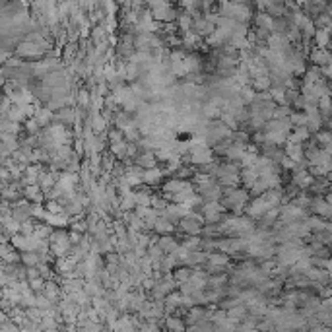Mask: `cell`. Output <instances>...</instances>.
<instances>
[{"mask_svg":"<svg viewBox=\"0 0 332 332\" xmlns=\"http://www.w3.org/2000/svg\"><path fill=\"white\" fill-rule=\"evenodd\" d=\"M148 10L156 24H175L179 10L169 2H148Z\"/></svg>","mask_w":332,"mask_h":332,"instance_id":"1","label":"cell"},{"mask_svg":"<svg viewBox=\"0 0 332 332\" xmlns=\"http://www.w3.org/2000/svg\"><path fill=\"white\" fill-rule=\"evenodd\" d=\"M309 212L311 214H315L317 218H321V220H325V222H329L332 216V208L329 202H325L323 197H313L311 200V204H309Z\"/></svg>","mask_w":332,"mask_h":332,"instance_id":"2","label":"cell"},{"mask_svg":"<svg viewBox=\"0 0 332 332\" xmlns=\"http://www.w3.org/2000/svg\"><path fill=\"white\" fill-rule=\"evenodd\" d=\"M16 53H18L22 59H41V57L47 55L41 47H37V45L32 43V41H22V43H18Z\"/></svg>","mask_w":332,"mask_h":332,"instance_id":"3","label":"cell"},{"mask_svg":"<svg viewBox=\"0 0 332 332\" xmlns=\"http://www.w3.org/2000/svg\"><path fill=\"white\" fill-rule=\"evenodd\" d=\"M307 57H309V61L313 63V66L321 68V66H327V65H332V57H331V53H329V49H317V47L311 45Z\"/></svg>","mask_w":332,"mask_h":332,"instance_id":"4","label":"cell"},{"mask_svg":"<svg viewBox=\"0 0 332 332\" xmlns=\"http://www.w3.org/2000/svg\"><path fill=\"white\" fill-rule=\"evenodd\" d=\"M142 185L150 187V189H158L162 183H164V173H162V167H154V169H146L142 173Z\"/></svg>","mask_w":332,"mask_h":332,"instance_id":"5","label":"cell"},{"mask_svg":"<svg viewBox=\"0 0 332 332\" xmlns=\"http://www.w3.org/2000/svg\"><path fill=\"white\" fill-rule=\"evenodd\" d=\"M175 230H179L183 235H191V237H195V235H200V232H202V224H199V222H197V220H193V218H181Z\"/></svg>","mask_w":332,"mask_h":332,"instance_id":"6","label":"cell"},{"mask_svg":"<svg viewBox=\"0 0 332 332\" xmlns=\"http://www.w3.org/2000/svg\"><path fill=\"white\" fill-rule=\"evenodd\" d=\"M134 166H138L140 169H154V167H158V162H156V156H154V152H140L136 158L133 160Z\"/></svg>","mask_w":332,"mask_h":332,"instance_id":"7","label":"cell"},{"mask_svg":"<svg viewBox=\"0 0 332 332\" xmlns=\"http://www.w3.org/2000/svg\"><path fill=\"white\" fill-rule=\"evenodd\" d=\"M156 245L164 251V255H173L179 249V241L175 239V235H160Z\"/></svg>","mask_w":332,"mask_h":332,"instance_id":"8","label":"cell"},{"mask_svg":"<svg viewBox=\"0 0 332 332\" xmlns=\"http://www.w3.org/2000/svg\"><path fill=\"white\" fill-rule=\"evenodd\" d=\"M331 32L332 28H329V30H315V35L311 39L313 47H317V49H329V45H331Z\"/></svg>","mask_w":332,"mask_h":332,"instance_id":"9","label":"cell"},{"mask_svg":"<svg viewBox=\"0 0 332 332\" xmlns=\"http://www.w3.org/2000/svg\"><path fill=\"white\" fill-rule=\"evenodd\" d=\"M152 232L156 233V235H173L175 233V226L167 218H164L162 214H158V220H156Z\"/></svg>","mask_w":332,"mask_h":332,"instance_id":"10","label":"cell"},{"mask_svg":"<svg viewBox=\"0 0 332 332\" xmlns=\"http://www.w3.org/2000/svg\"><path fill=\"white\" fill-rule=\"evenodd\" d=\"M305 146H301V144H286L284 146V156L288 158V160H292L294 164H301L303 162V150Z\"/></svg>","mask_w":332,"mask_h":332,"instance_id":"11","label":"cell"},{"mask_svg":"<svg viewBox=\"0 0 332 332\" xmlns=\"http://www.w3.org/2000/svg\"><path fill=\"white\" fill-rule=\"evenodd\" d=\"M305 222V226L309 228V232L311 233H319V232H331V224L329 222H325V220H321V218H317V216H309L307 220H303Z\"/></svg>","mask_w":332,"mask_h":332,"instance_id":"12","label":"cell"},{"mask_svg":"<svg viewBox=\"0 0 332 332\" xmlns=\"http://www.w3.org/2000/svg\"><path fill=\"white\" fill-rule=\"evenodd\" d=\"M181 47L185 51H195V49L202 47V39L193 32H187V33L181 35Z\"/></svg>","mask_w":332,"mask_h":332,"instance_id":"13","label":"cell"},{"mask_svg":"<svg viewBox=\"0 0 332 332\" xmlns=\"http://www.w3.org/2000/svg\"><path fill=\"white\" fill-rule=\"evenodd\" d=\"M35 123L39 125V129H47V127H51L53 125V111H49L47 107H39L37 111H35L33 115Z\"/></svg>","mask_w":332,"mask_h":332,"instance_id":"14","label":"cell"},{"mask_svg":"<svg viewBox=\"0 0 332 332\" xmlns=\"http://www.w3.org/2000/svg\"><path fill=\"white\" fill-rule=\"evenodd\" d=\"M171 276H173L175 284H177V286H181V284H185V282H189V280H191V276H193V268H189V266H177V268L171 272Z\"/></svg>","mask_w":332,"mask_h":332,"instance_id":"15","label":"cell"},{"mask_svg":"<svg viewBox=\"0 0 332 332\" xmlns=\"http://www.w3.org/2000/svg\"><path fill=\"white\" fill-rule=\"evenodd\" d=\"M253 22H255V28L265 30V32H272V22H274V18H270L266 12H257V14L253 16Z\"/></svg>","mask_w":332,"mask_h":332,"instance_id":"16","label":"cell"},{"mask_svg":"<svg viewBox=\"0 0 332 332\" xmlns=\"http://www.w3.org/2000/svg\"><path fill=\"white\" fill-rule=\"evenodd\" d=\"M24 197L28 200H32L33 204H43V202H45V195H43V191L39 189V185L26 187V189H24Z\"/></svg>","mask_w":332,"mask_h":332,"instance_id":"17","label":"cell"},{"mask_svg":"<svg viewBox=\"0 0 332 332\" xmlns=\"http://www.w3.org/2000/svg\"><path fill=\"white\" fill-rule=\"evenodd\" d=\"M315 136V144L319 146V148H327V146H331V142H332V134L329 129H323V131H319L317 134H313Z\"/></svg>","mask_w":332,"mask_h":332,"instance_id":"18","label":"cell"},{"mask_svg":"<svg viewBox=\"0 0 332 332\" xmlns=\"http://www.w3.org/2000/svg\"><path fill=\"white\" fill-rule=\"evenodd\" d=\"M292 129H299V127H307V115L303 111H292V115L288 117Z\"/></svg>","mask_w":332,"mask_h":332,"instance_id":"19","label":"cell"},{"mask_svg":"<svg viewBox=\"0 0 332 332\" xmlns=\"http://www.w3.org/2000/svg\"><path fill=\"white\" fill-rule=\"evenodd\" d=\"M76 107L90 109V92H88L84 86L76 90Z\"/></svg>","mask_w":332,"mask_h":332,"instance_id":"20","label":"cell"},{"mask_svg":"<svg viewBox=\"0 0 332 332\" xmlns=\"http://www.w3.org/2000/svg\"><path fill=\"white\" fill-rule=\"evenodd\" d=\"M166 325L169 332H185V321L183 319H179V317H167L166 319Z\"/></svg>","mask_w":332,"mask_h":332,"instance_id":"21","label":"cell"},{"mask_svg":"<svg viewBox=\"0 0 332 332\" xmlns=\"http://www.w3.org/2000/svg\"><path fill=\"white\" fill-rule=\"evenodd\" d=\"M105 136H107V144H109V146L125 142V138H123V133H121L119 129H115V127H109V129H107V133H105Z\"/></svg>","mask_w":332,"mask_h":332,"instance_id":"22","label":"cell"},{"mask_svg":"<svg viewBox=\"0 0 332 332\" xmlns=\"http://www.w3.org/2000/svg\"><path fill=\"white\" fill-rule=\"evenodd\" d=\"M290 115H292V107H276L272 119H276V121H286Z\"/></svg>","mask_w":332,"mask_h":332,"instance_id":"23","label":"cell"},{"mask_svg":"<svg viewBox=\"0 0 332 332\" xmlns=\"http://www.w3.org/2000/svg\"><path fill=\"white\" fill-rule=\"evenodd\" d=\"M59 288H57V284H53V282H47L45 284V298L47 299H57L59 298Z\"/></svg>","mask_w":332,"mask_h":332,"instance_id":"24","label":"cell"},{"mask_svg":"<svg viewBox=\"0 0 332 332\" xmlns=\"http://www.w3.org/2000/svg\"><path fill=\"white\" fill-rule=\"evenodd\" d=\"M26 131L30 133V136H37L41 129H39V125L35 123V119H28V121H26Z\"/></svg>","mask_w":332,"mask_h":332,"instance_id":"25","label":"cell"},{"mask_svg":"<svg viewBox=\"0 0 332 332\" xmlns=\"http://www.w3.org/2000/svg\"><path fill=\"white\" fill-rule=\"evenodd\" d=\"M10 57H12V55H10V51H4V49H0V65H6Z\"/></svg>","mask_w":332,"mask_h":332,"instance_id":"26","label":"cell"},{"mask_svg":"<svg viewBox=\"0 0 332 332\" xmlns=\"http://www.w3.org/2000/svg\"><path fill=\"white\" fill-rule=\"evenodd\" d=\"M0 121H2V117H0Z\"/></svg>","mask_w":332,"mask_h":332,"instance_id":"27","label":"cell"}]
</instances>
